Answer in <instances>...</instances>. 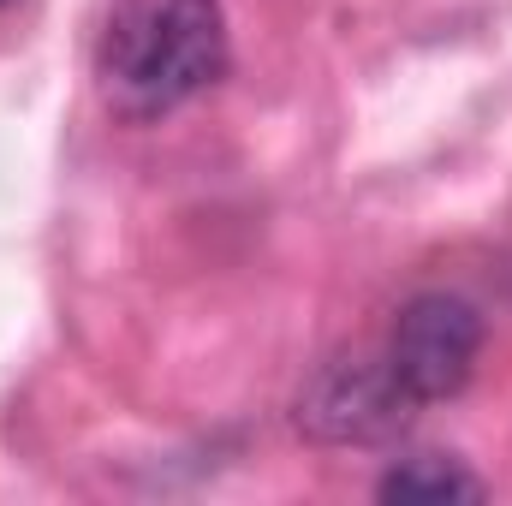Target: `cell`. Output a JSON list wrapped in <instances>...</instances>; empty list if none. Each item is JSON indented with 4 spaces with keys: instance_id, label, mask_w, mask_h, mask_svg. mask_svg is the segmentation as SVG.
Listing matches in <instances>:
<instances>
[{
    "instance_id": "6da1fadb",
    "label": "cell",
    "mask_w": 512,
    "mask_h": 506,
    "mask_svg": "<svg viewBox=\"0 0 512 506\" xmlns=\"http://www.w3.org/2000/svg\"><path fill=\"white\" fill-rule=\"evenodd\" d=\"M227 72L221 0H126L108 18L96 78L114 114L161 120Z\"/></svg>"
},
{
    "instance_id": "7a4b0ae2",
    "label": "cell",
    "mask_w": 512,
    "mask_h": 506,
    "mask_svg": "<svg viewBox=\"0 0 512 506\" xmlns=\"http://www.w3.org/2000/svg\"><path fill=\"white\" fill-rule=\"evenodd\" d=\"M423 405L387 370V352H352L322 364L298 393V429L328 447H370L399 435Z\"/></svg>"
},
{
    "instance_id": "3957f363",
    "label": "cell",
    "mask_w": 512,
    "mask_h": 506,
    "mask_svg": "<svg viewBox=\"0 0 512 506\" xmlns=\"http://www.w3.org/2000/svg\"><path fill=\"white\" fill-rule=\"evenodd\" d=\"M387 370L417 405H441L453 399L483 352V316L477 304H465L459 292H423L411 298L393 328H387Z\"/></svg>"
},
{
    "instance_id": "277c9868",
    "label": "cell",
    "mask_w": 512,
    "mask_h": 506,
    "mask_svg": "<svg viewBox=\"0 0 512 506\" xmlns=\"http://www.w3.org/2000/svg\"><path fill=\"white\" fill-rule=\"evenodd\" d=\"M483 483L459 465V459H441V453H417L405 465H393L382 477V501H417V506H441V501H477Z\"/></svg>"
},
{
    "instance_id": "5b68a950",
    "label": "cell",
    "mask_w": 512,
    "mask_h": 506,
    "mask_svg": "<svg viewBox=\"0 0 512 506\" xmlns=\"http://www.w3.org/2000/svg\"><path fill=\"white\" fill-rule=\"evenodd\" d=\"M0 6H12V0H0Z\"/></svg>"
}]
</instances>
